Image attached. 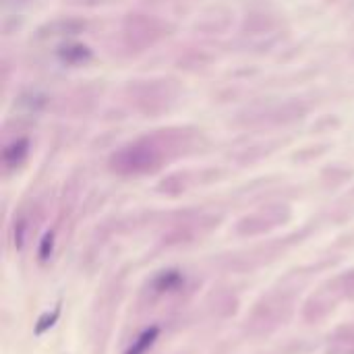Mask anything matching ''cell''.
<instances>
[{
  "label": "cell",
  "mask_w": 354,
  "mask_h": 354,
  "mask_svg": "<svg viewBox=\"0 0 354 354\" xmlns=\"http://www.w3.org/2000/svg\"><path fill=\"white\" fill-rule=\"evenodd\" d=\"M158 338H160V327H158V325H152V327L144 329V331H141V333L133 340V344H131V348L126 350V354H146V352L156 344Z\"/></svg>",
  "instance_id": "3957f363"
},
{
  "label": "cell",
  "mask_w": 354,
  "mask_h": 354,
  "mask_svg": "<svg viewBox=\"0 0 354 354\" xmlns=\"http://www.w3.org/2000/svg\"><path fill=\"white\" fill-rule=\"evenodd\" d=\"M52 253H54V234L48 232V234H44V239L40 243L38 257H40V261H48L52 257Z\"/></svg>",
  "instance_id": "5b68a950"
},
{
  "label": "cell",
  "mask_w": 354,
  "mask_h": 354,
  "mask_svg": "<svg viewBox=\"0 0 354 354\" xmlns=\"http://www.w3.org/2000/svg\"><path fill=\"white\" fill-rule=\"evenodd\" d=\"M58 317H60V303H58L52 311H46V313L38 319V323H36V327H33V333H36V336H44L46 331H50V329L56 325Z\"/></svg>",
  "instance_id": "277c9868"
},
{
  "label": "cell",
  "mask_w": 354,
  "mask_h": 354,
  "mask_svg": "<svg viewBox=\"0 0 354 354\" xmlns=\"http://www.w3.org/2000/svg\"><path fill=\"white\" fill-rule=\"evenodd\" d=\"M185 284V275L178 269H166L160 271L154 280H152V290L160 297L170 295L174 290H180V286Z\"/></svg>",
  "instance_id": "7a4b0ae2"
},
{
  "label": "cell",
  "mask_w": 354,
  "mask_h": 354,
  "mask_svg": "<svg viewBox=\"0 0 354 354\" xmlns=\"http://www.w3.org/2000/svg\"><path fill=\"white\" fill-rule=\"evenodd\" d=\"M162 156L150 144H137L124 148L112 158V168L120 174H146L160 166Z\"/></svg>",
  "instance_id": "6da1fadb"
}]
</instances>
